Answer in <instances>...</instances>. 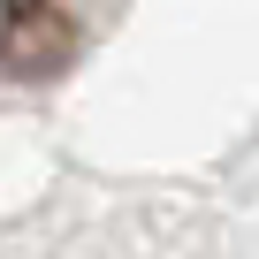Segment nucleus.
I'll list each match as a JSON object with an SVG mask.
<instances>
[{
	"label": "nucleus",
	"mask_w": 259,
	"mask_h": 259,
	"mask_svg": "<svg viewBox=\"0 0 259 259\" xmlns=\"http://www.w3.org/2000/svg\"><path fill=\"white\" fill-rule=\"evenodd\" d=\"M84 31L69 16V0H0V69L23 76V84H46L76 61Z\"/></svg>",
	"instance_id": "obj_1"
}]
</instances>
